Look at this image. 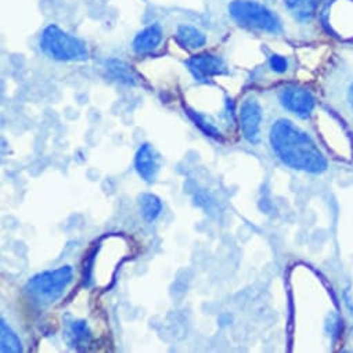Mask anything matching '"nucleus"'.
Masks as SVG:
<instances>
[{"label": "nucleus", "mask_w": 353, "mask_h": 353, "mask_svg": "<svg viewBox=\"0 0 353 353\" xmlns=\"http://www.w3.org/2000/svg\"><path fill=\"white\" fill-rule=\"evenodd\" d=\"M270 143L276 155L292 169L307 173H321L327 169V159L314 141L287 119L273 125Z\"/></svg>", "instance_id": "1"}, {"label": "nucleus", "mask_w": 353, "mask_h": 353, "mask_svg": "<svg viewBox=\"0 0 353 353\" xmlns=\"http://www.w3.org/2000/svg\"><path fill=\"white\" fill-rule=\"evenodd\" d=\"M39 45L42 52L56 61H85L89 59L86 43L57 26L45 28Z\"/></svg>", "instance_id": "2"}, {"label": "nucleus", "mask_w": 353, "mask_h": 353, "mask_svg": "<svg viewBox=\"0 0 353 353\" xmlns=\"http://www.w3.org/2000/svg\"><path fill=\"white\" fill-rule=\"evenodd\" d=\"M229 14L240 27L248 30L274 35L283 31V24L277 14L256 0H233L229 5Z\"/></svg>", "instance_id": "3"}, {"label": "nucleus", "mask_w": 353, "mask_h": 353, "mask_svg": "<svg viewBox=\"0 0 353 353\" xmlns=\"http://www.w3.org/2000/svg\"><path fill=\"white\" fill-rule=\"evenodd\" d=\"M74 270L71 266H61L56 270H48L35 274L26 285L28 296L39 305L56 302L72 281Z\"/></svg>", "instance_id": "4"}, {"label": "nucleus", "mask_w": 353, "mask_h": 353, "mask_svg": "<svg viewBox=\"0 0 353 353\" xmlns=\"http://www.w3.org/2000/svg\"><path fill=\"white\" fill-rule=\"evenodd\" d=\"M186 65L199 82H208L212 77L228 74L223 59L211 53H201L193 56L186 61Z\"/></svg>", "instance_id": "5"}, {"label": "nucleus", "mask_w": 353, "mask_h": 353, "mask_svg": "<svg viewBox=\"0 0 353 353\" xmlns=\"http://www.w3.org/2000/svg\"><path fill=\"white\" fill-rule=\"evenodd\" d=\"M280 103L284 108L294 112L301 118H306L312 114L314 108V97L313 94L301 86H287L280 92Z\"/></svg>", "instance_id": "6"}, {"label": "nucleus", "mask_w": 353, "mask_h": 353, "mask_svg": "<svg viewBox=\"0 0 353 353\" xmlns=\"http://www.w3.org/2000/svg\"><path fill=\"white\" fill-rule=\"evenodd\" d=\"M241 118V130L245 137L252 144L259 141L261 121H262V108L255 99H247L240 111Z\"/></svg>", "instance_id": "7"}, {"label": "nucleus", "mask_w": 353, "mask_h": 353, "mask_svg": "<svg viewBox=\"0 0 353 353\" xmlns=\"http://www.w3.org/2000/svg\"><path fill=\"white\" fill-rule=\"evenodd\" d=\"M134 168L140 178L148 183L154 182L159 172V157L150 144H143L134 158Z\"/></svg>", "instance_id": "8"}, {"label": "nucleus", "mask_w": 353, "mask_h": 353, "mask_svg": "<svg viewBox=\"0 0 353 353\" xmlns=\"http://www.w3.org/2000/svg\"><path fill=\"white\" fill-rule=\"evenodd\" d=\"M163 39V31L159 24H151L140 31L133 39V50L139 54L151 53L155 50Z\"/></svg>", "instance_id": "9"}, {"label": "nucleus", "mask_w": 353, "mask_h": 353, "mask_svg": "<svg viewBox=\"0 0 353 353\" xmlns=\"http://www.w3.org/2000/svg\"><path fill=\"white\" fill-rule=\"evenodd\" d=\"M174 38L179 46L188 50L201 49L207 43V37L193 26H181L176 31Z\"/></svg>", "instance_id": "10"}, {"label": "nucleus", "mask_w": 353, "mask_h": 353, "mask_svg": "<svg viewBox=\"0 0 353 353\" xmlns=\"http://www.w3.org/2000/svg\"><path fill=\"white\" fill-rule=\"evenodd\" d=\"M280 2L296 20L307 21L314 13V0H273Z\"/></svg>", "instance_id": "11"}, {"label": "nucleus", "mask_w": 353, "mask_h": 353, "mask_svg": "<svg viewBox=\"0 0 353 353\" xmlns=\"http://www.w3.org/2000/svg\"><path fill=\"white\" fill-rule=\"evenodd\" d=\"M0 350L2 353H20L23 352V345L17 334L12 330V327L2 319L0 323Z\"/></svg>", "instance_id": "12"}, {"label": "nucleus", "mask_w": 353, "mask_h": 353, "mask_svg": "<svg viewBox=\"0 0 353 353\" xmlns=\"http://www.w3.org/2000/svg\"><path fill=\"white\" fill-rule=\"evenodd\" d=\"M107 71L112 79H115L121 83L134 85L137 81V77H136L134 71L132 70V67H129L126 63L119 61V60H110L107 63Z\"/></svg>", "instance_id": "13"}, {"label": "nucleus", "mask_w": 353, "mask_h": 353, "mask_svg": "<svg viewBox=\"0 0 353 353\" xmlns=\"http://www.w3.org/2000/svg\"><path fill=\"white\" fill-rule=\"evenodd\" d=\"M140 211L147 222H154L162 212V203L154 194H141L139 199Z\"/></svg>", "instance_id": "14"}, {"label": "nucleus", "mask_w": 353, "mask_h": 353, "mask_svg": "<svg viewBox=\"0 0 353 353\" xmlns=\"http://www.w3.org/2000/svg\"><path fill=\"white\" fill-rule=\"evenodd\" d=\"M89 336V327L88 323L83 320H74L70 327H68V332H67V338L70 341V343L72 346H75L77 343L86 341V338Z\"/></svg>", "instance_id": "15"}, {"label": "nucleus", "mask_w": 353, "mask_h": 353, "mask_svg": "<svg viewBox=\"0 0 353 353\" xmlns=\"http://www.w3.org/2000/svg\"><path fill=\"white\" fill-rule=\"evenodd\" d=\"M188 114H189L190 118L196 122V125L200 126L208 136L215 137V139H221V133L218 132V129L215 128V125H214V123H210V122L207 123L205 117H203V115H200V114H197V112H194V111H189Z\"/></svg>", "instance_id": "16"}, {"label": "nucleus", "mask_w": 353, "mask_h": 353, "mask_svg": "<svg viewBox=\"0 0 353 353\" xmlns=\"http://www.w3.org/2000/svg\"><path fill=\"white\" fill-rule=\"evenodd\" d=\"M270 68L277 72V74H283L288 70V61L283 57V56H279V54H273L270 57Z\"/></svg>", "instance_id": "17"}, {"label": "nucleus", "mask_w": 353, "mask_h": 353, "mask_svg": "<svg viewBox=\"0 0 353 353\" xmlns=\"http://www.w3.org/2000/svg\"><path fill=\"white\" fill-rule=\"evenodd\" d=\"M347 101H349L350 108L353 110V85L349 88V92H347Z\"/></svg>", "instance_id": "18"}]
</instances>
